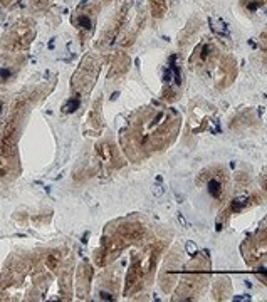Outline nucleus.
Listing matches in <instances>:
<instances>
[{"label": "nucleus", "mask_w": 267, "mask_h": 302, "mask_svg": "<svg viewBox=\"0 0 267 302\" xmlns=\"http://www.w3.org/2000/svg\"><path fill=\"white\" fill-rule=\"evenodd\" d=\"M79 99H77V97H76V99H69V101H67V103H66V106H64V111H66V113H74V111L77 109V108H79Z\"/></svg>", "instance_id": "nucleus-1"}, {"label": "nucleus", "mask_w": 267, "mask_h": 302, "mask_svg": "<svg viewBox=\"0 0 267 302\" xmlns=\"http://www.w3.org/2000/svg\"><path fill=\"white\" fill-rule=\"evenodd\" d=\"M208 191H210L213 197H220V183L215 181V180H212L210 183H208Z\"/></svg>", "instance_id": "nucleus-2"}, {"label": "nucleus", "mask_w": 267, "mask_h": 302, "mask_svg": "<svg viewBox=\"0 0 267 302\" xmlns=\"http://www.w3.org/2000/svg\"><path fill=\"white\" fill-rule=\"evenodd\" d=\"M79 25H82L84 29H91V20L82 15V17H79Z\"/></svg>", "instance_id": "nucleus-3"}, {"label": "nucleus", "mask_w": 267, "mask_h": 302, "mask_svg": "<svg viewBox=\"0 0 267 302\" xmlns=\"http://www.w3.org/2000/svg\"><path fill=\"white\" fill-rule=\"evenodd\" d=\"M8 76H10V71L8 69H0V77H2V79H7Z\"/></svg>", "instance_id": "nucleus-4"}, {"label": "nucleus", "mask_w": 267, "mask_h": 302, "mask_svg": "<svg viewBox=\"0 0 267 302\" xmlns=\"http://www.w3.org/2000/svg\"><path fill=\"white\" fill-rule=\"evenodd\" d=\"M0 113H2V106H0Z\"/></svg>", "instance_id": "nucleus-5"}]
</instances>
